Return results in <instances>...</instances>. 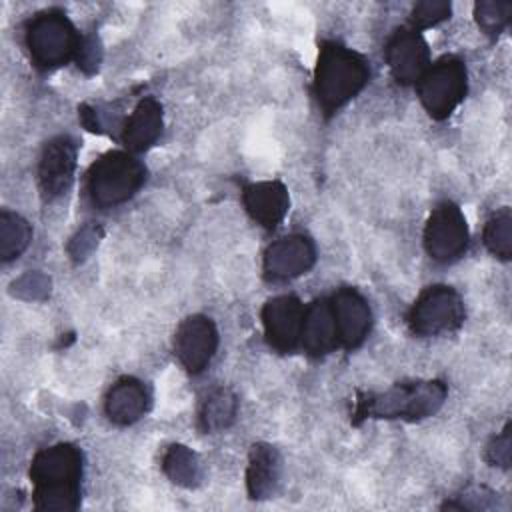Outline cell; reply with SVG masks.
I'll list each match as a JSON object with an SVG mask.
<instances>
[{
    "instance_id": "cell-1",
    "label": "cell",
    "mask_w": 512,
    "mask_h": 512,
    "mask_svg": "<svg viewBox=\"0 0 512 512\" xmlns=\"http://www.w3.org/2000/svg\"><path fill=\"white\" fill-rule=\"evenodd\" d=\"M32 500L38 512H72L80 506L82 452L68 442L42 448L30 464Z\"/></svg>"
},
{
    "instance_id": "cell-2",
    "label": "cell",
    "mask_w": 512,
    "mask_h": 512,
    "mask_svg": "<svg viewBox=\"0 0 512 512\" xmlns=\"http://www.w3.org/2000/svg\"><path fill=\"white\" fill-rule=\"evenodd\" d=\"M448 388L442 380L398 382L384 392H358L352 410V424L368 418L418 422L434 416L446 402Z\"/></svg>"
},
{
    "instance_id": "cell-3",
    "label": "cell",
    "mask_w": 512,
    "mask_h": 512,
    "mask_svg": "<svg viewBox=\"0 0 512 512\" xmlns=\"http://www.w3.org/2000/svg\"><path fill=\"white\" fill-rule=\"evenodd\" d=\"M370 80L368 60L340 42H322L314 68V96L326 116L358 96Z\"/></svg>"
},
{
    "instance_id": "cell-4",
    "label": "cell",
    "mask_w": 512,
    "mask_h": 512,
    "mask_svg": "<svg viewBox=\"0 0 512 512\" xmlns=\"http://www.w3.org/2000/svg\"><path fill=\"white\" fill-rule=\"evenodd\" d=\"M146 182L144 164L124 150L102 154L86 174V192L94 206L112 208L130 200Z\"/></svg>"
},
{
    "instance_id": "cell-5",
    "label": "cell",
    "mask_w": 512,
    "mask_h": 512,
    "mask_svg": "<svg viewBox=\"0 0 512 512\" xmlns=\"http://www.w3.org/2000/svg\"><path fill=\"white\" fill-rule=\"evenodd\" d=\"M80 34L70 18L58 10L38 12L26 26V48L38 68H56L76 56Z\"/></svg>"
},
{
    "instance_id": "cell-6",
    "label": "cell",
    "mask_w": 512,
    "mask_h": 512,
    "mask_svg": "<svg viewBox=\"0 0 512 512\" xmlns=\"http://www.w3.org/2000/svg\"><path fill=\"white\" fill-rule=\"evenodd\" d=\"M464 300L446 284H434L420 292L408 310V328L420 338L440 336L458 330L464 324Z\"/></svg>"
},
{
    "instance_id": "cell-7",
    "label": "cell",
    "mask_w": 512,
    "mask_h": 512,
    "mask_svg": "<svg viewBox=\"0 0 512 512\" xmlns=\"http://www.w3.org/2000/svg\"><path fill=\"white\" fill-rule=\"evenodd\" d=\"M466 66L456 56H444L428 66L418 80V98L434 120L448 118L466 96Z\"/></svg>"
},
{
    "instance_id": "cell-8",
    "label": "cell",
    "mask_w": 512,
    "mask_h": 512,
    "mask_svg": "<svg viewBox=\"0 0 512 512\" xmlns=\"http://www.w3.org/2000/svg\"><path fill=\"white\" fill-rule=\"evenodd\" d=\"M468 238V224L458 204L444 200L430 212L424 226V248L432 260L454 262L464 254Z\"/></svg>"
},
{
    "instance_id": "cell-9",
    "label": "cell",
    "mask_w": 512,
    "mask_h": 512,
    "mask_svg": "<svg viewBox=\"0 0 512 512\" xmlns=\"http://www.w3.org/2000/svg\"><path fill=\"white\" fill-rule=\"evenodd\" d=\"M218 328L212 318L192 314L184 318L174 332V354L190 374H200L218 350Z\"/></svg>"
},
{
    "instance_id": "cell-10",
    "label": "cell",
    "mask_w": 512,
    "mask_h": 512,
    "mask_svg": "<svg viewBox=\"0 0 512 512\" xmlns=\"http://www.w3.org/2000/svg\"><path fill=\"white\" fill-rule=\"evenodd\" d=\"M262 326L266 342L282 354L294 352L300 346V332L304 320V306L292 294L270 298L262 306Z\"/></svg>"
},
{
    "instance_id": "cell-11",
    "label": "cell",
    "mask_w": 512,
    "mask_h": 512,
    "mask_svg": "<svg viewBox=\"0 0 512 512\" xmlns=\"http://www.w3.org/2000/svg\"><path fill=\"white\" fill-rule=\"evenodd\" d=\"M316 262V246L304 234H288L272 242L264 252V274L268 280L282 282L306 274Z\"/></svg>"
},
{
    "instance_id": "cell-12",
    "label": "cell",
    "mask_w": 512,
    "mask_h": 512,
    "mask_svg": "<svg viewBox=\"0 0 512 512\" xmlns=\"http://www.w3.org/2000/svg\"><path fill=\"white\" fill-rule=\"evenodd\" d=\"M386 64L400 84H418L430 66L424 36L414 28H398L386 42Z\"/></svg>"
},
{
    "instance_id": "cell-13",
    "label": "cell",
    "mask_w": 512,
    "mask_h": 512,
    "mask_svg": "<svg viewBox=\"0 0 512 512\" xmlns=\"http://www.w3.org/2000/svg\"><path fill=\"white\" fill-rule=\"evenodd\" d=\"M76 170V142L70 136L50 138L38 160V186L44 198L52 200L64 194Z\"/></svg>"
},
{
    "instance_id": "cell-14",
    "label": "cell",
    "mask_w": 512,
    "mask_h": 512,
    "mask_svg": "<svg viewBox=\"0 0 512 512\" xmlns=\"http://www.w3.org/2000/svg\"><path fill=\"white\" fill-rule=\"evenodd\" d=\"M330 308L334 314L340 346L346 350L358 348L372 328V310L368 300L356 288L344 286L330 296Z\"/></svg>"
},
{
    "instance_id": "cell-15",
    "label": "cell",
    "mask_w": 512,
    "mask_h": 512,
    "mask_svg": "<svg viewBox=\"0 0 512 512\" xmlns=\"http://www.w3.org/2000/svg\"><path fill=\"white\" fill-rule=\"evenodd\" d=\"M242 204L250 218L266 230H274L290 208L288 188L278 180H262L244 186Z\"/></svg>"
},
{
    "instance_id": "cell-16",
    "label": "cell",
    "mask_w": 512,
    "mask_h": 512,
    "mask_svg": "<svg viewBox=\"0 0 512 512\" xmlns=\"http://www.w3.org/2000/svg\"><path fill=\"white\" fill-rule=\"evenodd\" d=\"M300 346L314 358L326 356L340 346L330 298H318L304 308Z\"/></svg>"
},
{
    "instance_id": "cell-17",
    "label": "cell",
    "mask_w": 512,
    "mask_h": 512,
    "mask_svg": "<svg viewBox=\"0 0 512 512\" xmlns=\"http://www.w3.org/2000/svg\"><path fill=\"white\" fill-rule=\"evenodd\" d=\"M150 408V392L144 382L134 376L118 378L106 398H104V412L112 424L128 426L140 420Z\"/></svg>"
},
{
    "instance_id": "cell-18",
    "label": "cell",
    "mask_w": 512,
    "mask_h": 512,
    "mask_svg": "<svg viewBox=\"0 0 512 512\" xmlns=\"http://www.w3.org/2000/svg\"><path fill=\"white\" fill-rule=\"evenodd\" d=\"M162 126V104L156 98L146 96L136 104V108L126 118L122 126V142L132 154L144 152L156 144V140L162 134Z\"/></svg>"
},
{
    "instance_id": "cell-19",
    "label": "cell",
    "mask_w": 512,
    "mask_h": 512,
    "mask_svg": "<svg viewBox=\"0 0 512 512\" xmlns=\"http://www.w3.org/2000/svg\"><path fill=\"white\" fill-rule=\"evenodd\" d=\"M282 474V458L280 452L266 444L258 442L248 452L246 466V490L252 500L272 498L278 490Z\"/></svg>"
},
{
    "instance_id": "cell-20",
    "label": "cell",
    "mask_w": 512,
    "mask_h": 512,
    "mask_svg": "<svg viewBox=\"0 0 512 512\" xmlns=\"http://www.w3.org/2000/svg\"><path fill=\"white\" fill-rule=\"evenodd\" d=\"M238 414V398L226 386L210 388L198 406V426L202 432H222L230 428Z\"/></svg>"
},
{
    "instance_id": "cell-21",
    "label": "cell",
    "mask_w": 512,
    "mask_h": 512,
    "mask_svg": "<svg viewBox=\"0 0 512 512\" xmlns=\"http://www.w3.org/2000/svg\"><path fill=\"white\" fill-rule=\"evenodd\" d=\"M162 472L182 488H196L202 482V464L188 446L172 444L162 456Z\"/></svg>"
},
{
    "instance_id": "cell-22",
    "label": "cell",
    "mask_w": 512,
    "mask_h": 512,
    "mask_svg": "<svg viewBox=\"0 0 512 512\" xmlns=\"http://www.w3.org/2000/svg\"><path fill=\"white\" fill-rule=\"evenodd\" d=\"M32 228L30 224L16 212L2 210L0 212V258L2 262L16 260L30 244Z\"/></svg>"
},
{
    "instance_id": "cell-23",
    "label": "cell",
    "mask_w": 512,
    "mask_h": 512,
    "mask_svg": "<svg viewBox=\"0 0 512 512\" xmlns=\"http://www.w3.org/2000/svg\"><path fill=\"white\" fill-rule=\"evenodd\" d=\"M484 246L490 254L500 260H510L512 256V212L510 208L496 210L482 232Z\"/></svg>"
},
{
    "instance_id": "cell-24",
    "label": "cell",
    "mask_w": 512,
    "mask_h": 512,
    "mask_svg": "<svg viewBox=\"0 0 512 512\" xmlns=\"http://www.w3.org/2000/svg\"><path fill=\"white\" fill-rule=\"evenodd\" d=\"M510 16H512L510 2L484 0L474 6V20L478 28L488 36H498L508 26Z\"/></svg>"
},
{
    "instance_id": "cell-25",
    "label": "cell",
    "mask_w": 512,
    "mask_h": 512,
    "mask_svg": "<svg viewBox=\"0 0 512 512\" xmlns=\"http://www.w3.org/2000/svg\"><path fill=\"white\" fill-rule=\"evenodd\" d=\"M452 6L450 2L444 0H422L412 8L410 14V24L414 30H422V28H430L436 26L440 22H444L446 18H450Z\"/></svg>"
},
{
    "instance_id": "cell-26",
    "label": "cell",
    "mask_w": 512,
    "mask_h": 512,
    "mask_svg": "<svg viewBox=\"0 0 512 512\" xmlns=\"http://www.w3.org/2000/svg\"><path fill=\"white\" fill-rule=\"evenodd\" d=\"M484 458H486L492 466H498V468H504V470L510 468V462H512L510 424H506L504 430L488 442L486 452H484Z\"/></svg>"
},
{
    "instance_id": "cell-27",
    "label": "cell",
    "mask_w": 512,
    "mask_h": 512,
    "mask_svg": "<svg viewBox=\"0 0 512 512\" xmlns=\"http://www.w3.org/2000/svg\"><path fill=\"white\" fill-rule=\"evenodd\" d=\"M74 58H76L78 68L82 72L94 74L100 66V60H102V48H100L98 38L96 36H82Z\"/></svg>"
},
{
    "instance_id": "cell-28",
    "label": "cell",
    "mask_w": 512,
    "mask_h": 512,
    "mask_svg": "<svg viewBox=\"0 0 512 512\" xmlns=\"http://www.w3.org/2000/svg\"><path fill=\"white\" fill-rule=\"evenodd\" d=\"M48 290H50V280L44 274H38V272H28L12 284L14 294L30 298V300L46 296Z\"/></svg>"
},
{
    "instance_id": "cell-29",
    "label": "cell",
    "mask_w": 512,
    "mask_h": 512,
    "mask_svg": "<svg viewBox=\"0 0 512 512\" xmlns=\"http://www.w3.org/2000/svg\"><path fill=\"white\" fill-rule=\"evenodd\" d=\"M100 238V228L98 226H84L68 244V252L74 260H82L86 258L92 248L98 244Z\"/></svg>"
}]
</instances>
